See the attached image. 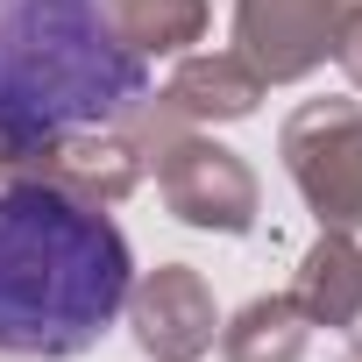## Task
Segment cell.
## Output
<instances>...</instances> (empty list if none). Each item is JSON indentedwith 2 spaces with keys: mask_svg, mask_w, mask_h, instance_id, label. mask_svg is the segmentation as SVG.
Returning <instances> with one entry per match:
<instances>
[{
  "mask_svg": "<svg viewBox=\"0 0 362 362\" xmlns=\"http://www.w3.org/2000/svg\"><path fill=\"white\" fill-rule=\"evenodd\" d=\"M128 298L121 228L64 185L0 192V355L57 362L93 348Z\"/></svg>",
  "mask_w": 362,
  "mask_h": 362,
  "instance_id": "1",
  "label": "cell"
},
{
  "mask_svg": "<svg viewBox=\"0 0 362 362\" xmlns=\"http://www.w3.org/2000/svg\"><path fill=\"white\" fill-rule=\"evenodd\" d=\"M149 100V64L121 43L114 0H0V163L64 149Z\"/></svg>",
  "mask_w": 362,
  "mask_h": 362,
  "instance_id": "2",
  "label": "cell"
}]
</instances>
